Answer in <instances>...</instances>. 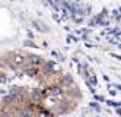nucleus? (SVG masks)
Listing matches in <instances>:
<instances>
[{
	"label": "nucleus",
	"instance_id": "39448f33",
	"mask_svg": "<svg viewBox=\"0 0 121 117\" xmlns=\"http://www.w3.org/2000/svg\"><path fill=\"white\" fill-rule=\"evenodd\" d=\"M26 73H28L29 76H37V75H39V69L35 67V66H29V67L26 69Z\"/></svg>",
	"mask_w": 121,
	"mask_h": 117
},
{
	"label": "nucleus",
	"instance_id": "423d86ee",
	"mask_svg": "<svg viewBox=\"0 0 121 117\" xmlns=\"http://www.w3.org/2000/svg\"><path fill=\"white\" fill-rule=\"evenodd\" d=\"M61 82H63V85H72V78L70 76H63Z\"/></svg>",
	"mask_w": 121,
	"mask_h": 117
},
{
	"label": "nucleus",
	"instance_id": "7ed1b4c3",
	"mask_svg": "<svg viewBox=\"0 0 121 117\" xmlns=\"http://www.w3.org/2000/svg\"><path fill=\"white\" fill-rule=\"evenodd\" d=\"M42 94H44V97H57V95H60V94H63V91H61V88H60V86L53 85V86L47 88Z\"/></svg>",
	"mask_w": 121,
	"mask_h": 117
},
{
	"label": "nucleus",
	"instance_id": "6e6552de",
	"mask_svg": "<svg viewBox=\"0 0 121 117\" xmlns=\"http://www.w3.org/2000/svg\"><path fill=\"white\" fill-rule=\"evenodd\" d=\"M0 65H2V61H0Z\"/></svg>",
	"mask_w": 121,
	"mask_h": 117
},
{
	"label": "nucleus",
	"instance_id": "20e7f679",
	"mask_svg": "<svg viewBox=\"0 0 121 117\" xmlns=\"http://www.w3.org/2000/svg\"><path fill=\"white\" fill-rule=\"evenodd\" d=\"M26 63H28L29 66L38 67L39 65H42V59L39 56H35V54H29V56H26Z\"/></svg>",
	"mask_w": 121,
	"mask_h": 117
},
{
	"label": "nucleus",
	"instance_id": "f257e3e1",
	"mask_svg": "<svg viewBox=\"0 0 121 117\" xmlns=\"http://www.w3.org/2000/svg\"><path fill=\"white\" fill-rule=\"evenodd\" d=\"M6 63L9 65L12 69H21L26 65V56L22 54L19 51H13V53H9L6 56Z\"/></svg>",
	"mask_w": 121,
	"mask_h": 117
},
{
	"label": "nucleus",
	"instance_id": "f03ea898",
	"mask_svg": "<svg viewBox=\"0 0 121 117\" xmlns=\"http://www.w3.org/2000/svg\"><path fill=\"white\" fill-rule=\"evenodd\" d=\"M42 98H44V94H42V91H39V89H35V91H32L31 94H28L26 100L29 104H39L42 101Z\"/></svg>",
	"mask_w": 121,
	"mask_h": 117
},
{
	"label": "nucleus",
	"instance_id": "0eeeda50",
	"mask_svg": "<svg viewBox=\"0 0 121 117\" xmlns=\"http://www.w3.org/2000/svg\"><path fill=\"white\" fill-rule=\"evenodd\" d=\"M6 80V76L4 75H0V82H4Z\"/></svg>",
	"mask_w": 121,
	"mask_h": 117
}]
</instances>
